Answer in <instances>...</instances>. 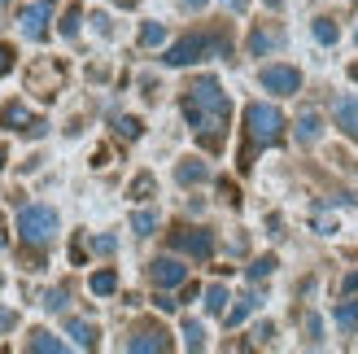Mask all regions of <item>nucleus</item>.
Here are the masks:
<instances>
[{
    "mask_svg": "<svg viewBox=\"0 0 358 354\" xmlns=\"http://www.w3.org/2000/svg\"><path fill=\"white\" fill-rule=\"evenodd\" d=\"M184 118L192 136L201 140L210 153L223 149V136H227V118H231V101L223 92V83L214 75H196L188 87H184Z\"/></svg>",
    "mask_w": 358,
    "mask_h": 354,
    "instance_id": "1",
    "label": "nucleus"
},
{
    "mask_svg": "<svg viewBox=\"0 0 358 354\" xmlns=\"http://www.w3.org/2000/svg\"><path fill=\"white\" fill-rule=\"evenodd\" d=\"M206 57H231V40L227 31H192L184 40H175L166 48V66H192V62H206Z\"/></svg>",
    "mask_w": 358,
    "mask_h": 354,
    "instance_id": "2",
    "label": "nucleus"
},
{
    "mask_svg": "<svg viewBox=\"0 0 358 354\" xmlns=\"http://www.w3.org/2000/svg\"><path fill=\"white\" fill-rule=\"evenodd\" d=\"M245 132H249V145H258V149L280 145L284 140V114L266 101H254V105H245Z\"/></svg>",
    "mask_w": 358,
    "mask_h": 354,
    "instance_id": "3",
    "label": "nucleus"
},
{
    "mask_svg": "<svg viewBox=\"0 0 358 354\" xmlns=\"http://www.w3.org/2000/svg\"><path fill=\"white\" fill-rule=\"evenodd\" d=\"M17 236H22V245H48L52 236H57V210L52 206H22L17 210Z\"/></svg>",
    "mask_w": 358,
    "mask_h": 354,
    "instance_id": "4",
    "label": "nucleus"
},
{
    "mask_svg": "<svg viewBox=\"0 0 358 354\" xmlns=\"http://www.w3.org/2000/svg\"><path fill=\"white\" fill-rule=\"evenodd\" d=\"M171 250L206 262L214 254V232H206V227H175V232H171Z\"/></svg>",
    "mask_w": 358,
    "mask_h": 354,
    "instance_id": "5",
    "label": "nucleus"
},
{
    "mask_svg": "<svg viewBox=\"0 0 358 354\" xmlns=\"http://www.w3.org/2000/svg\"><path fill=\"white\" fill-rule=\"evenodd\" d=\"M0 127H9V132H22V136H31V140H40L44 132H48V122L44 118H35L22 101H9L5 110H0Z\"/></svg>",
    "mask_w": 358,
    "mask_h": 354,
    "instance_id": "6",
    "label": "nucleus"
},
{
    "mask_svg": "<svg viewBox=\"0 0 358 354\" xmlns=\"http://www.w3.org/2000/svg\"><path fill=\"white\" fill-rule=\"evenodd\" d=\"M262 87L266 92H275V97H293V92H301V70H293V66H262Z\"/></svg>",
    "mask_w": 358,
    "mask_h": 354,
    "instance_id": "7",
    "label": "nucleus"
},
{
    "mask_svg": "<svg viewBox=\"0 0 358 354\" xmlns=\"http://www.w3.org/2000/svg\"><path fill=\"white\" fill-rule=\"evenodd\" d=\"M149 280H153L157 289H179L188 280V267L179 258H153L149 262Z\"/></svg>",
    "mask_w": 358,
    "mask_h": 354,
    "instance_id": "8",
    "label": "nucleus"
},
{
    "mask_svg": "<svg viewBox=\"0 0 358 354\" xmlns=\"http://www.w3.org/2000/svg\"><path fill=\"white\" fill-rule=\"evenodd\" d=\"M127 350L131 354H166L171 337H166V328H140L136 337H127Z\"/></svg>",
    "mask_w": 358,
    "mask_h": 354,
    "instance_id": "9",
    "label": "nucleus"
},
{
    "mask_svg": "<svg viewBox=\"0 0 358 354\" xmlns=\"http://www.w3.org/2000/svg\"><path fill=\"white\" fill-rule=\"evenodd\" d=\"M48 13H52V0H40V5H27L22 13H17V22H22V31L31 35V40H44L48 35Z\"/></svg>",
    "mask_w": 358,
    "mask_h": 354,
    "instance_id": "10",
    "label": "nucleus"
},
{
    "mask_svg": "<svg viewBox=\"0 0 358 354\" xmlns=\"http://www.w3.org/2000/svg\"><path fill=\"white\" fill-rule=\"evenodd\" d=\"M27 83H31V92H40V97H57V83H62V66L57 62H40L27 75Z\"/></svg>",
    "mask_w": 358,
    "mask_h": 354,
    "instance_id": "11",
    "label": "nucleus"
},
{
    "mask_svg": "<svg viewBox=\"0 0 358 354\" xmlns=\"http://www.w3.org/2000/svg\"><path fill=\"white\" fill-rule=\"evenodd\" d=\"M336 127L358 145V97H341V101H336Z\"/></svg>",
    "mask_w": 358,
    "mask_h": 354,
    "instance_id": "12",
    "label": "nucleus"
},
{
    "mask_svg": "<svg viewBox=\"0 0 358 354\" xmlns=\"http://www.w3.org/2000/svg\"><path fill=\"white\" fill-rule=\"evenodd\" d=\"M66 332L75 337V346H83V350H96V324H87V320H66Z\"/></svg>",
    "mask_w": 358,
    "mask_h": 354,
    "instance_id": "13",
    "label": "nucleus"
},
{
    "mask_svg": "<svg viewBox=\"0 0 358 354\" xmlns=\"http://www.w3.org/2000/svg\"><path fill=\"white\" fill-rule=\"evenodd\" d=\"M258 302H262L258 293H245V297H236V306H231V311H223V320H227V328H236L241 320H249V315L258 311Z\"/></svg>",
    "mask_w": 358,
    "mask_h": 354,
    "instance_id": "14",
    "label": "nucleus"
},
{
    "mask_svg": "<svg viewBox=\"0 0 358 354\" xmlns=\"http://www.w3.org/2000/svg\"><path fill=\"white\" fill-rule=\"evenodd\" d=\"M284 44V35L280 31H254V35H249V52H254V57H266V52H271V48H280Z\"/></svg>",
    "mask_w": 358,
    "mask_h": 354,
    "instance_id": "15",
    "label": "nucleus"
},
{
    "mask_svg": "<svg viewBox=\"0 0 358 354\" xmlns=\"http://www.w3.org/2000/svg\"><path fill=\"white\" fill-rule=\"evenodd\" d=\"M206 175H210V171H206L201 157H184V162L175 167V180H179V184H201Z\"/></svg>",
    "mask_w": 358,
    "mask_h": 354,
    "instance_id": "16",
    "label": "nucleus"
},
{
    "mask_svg": "<svg viewBox=\"0 0 358 354\" xmlns=\"http://www.w3.org/2000/svg\"><path fill=\"white\" fill-rule=\"evenodd\" d=\"M27 350H35V354H62L66 346L52 337L48 328H35V332H31V341H27Z\"/></svg>",
    "mask_w": 358,
    "mask_h": 354,
    "instance_id": "17",
    "label": "nucleus"
},
{
    "mask_svg": "<svg viewBox=\"0 0 358 354\" xmlns=\"http://www.w3.org/2000/svg\"><path fill=\"white\" fill-rule=\"evenodd\" d=\"M319 132H324V122H319V114H315V110H306V114L297 118V140H301V145H315Z\"/></svg>",
    "mask_w": 358,
    "mask_h": 354,
    "instance_id": "18",
    "label": "nucleus"
},
{
    "mask_svg": "<svg viewBox=\"0 0 358 354\" xmlns=\"http://www.w3.org/2000/svg\"><path fill=\"white\" fill-rule=\"evenodd\" d=\"M87 285H92V293H96V297H110V293H118V271H114V267L92 271V280H87Z\"/></svg>",
    "mask_w": 358,
    "mask_h": 354,
    "instance_id": "19",
    "label": "nucleus"
},
{
    "mask_svg": "<svg viewBox=\"0 0 358 354\" xmlns=\"http://www.w3.org/2000/svg\"><path fill=\"white\" fill-rule=\"evenodd\" d=\"M153 188H157V180H153L149 171H140L136 180H131V188H127V197H131V201H149V197H153Z\"/></svg>",
    "mask_w": 358,
    "mask_h": 354,
    "instance_id": "20",
    "label": "nucleus"
},
{
    "mask_svg": "<svg viewBox=\"0 0 358 354\" xmlns=\"http://www.w3.org/2000/svg\"><path fill=\"white\" fill-rule=\"evenodd\" d=\"M336 328L358 332V297H354V302H336Z\"/></svg>",
    "mask_w": 358,
    "mask_h": 354,
    "instance_id": "21",
    "label": "nucleus"
},
{
    "mask_svg": "<svg viewBox=\"0 0 358 354\" xmlns=\"http://www.w3.org/2000/svg\"><path fill=\"white\" fill-rule=\"evenodd\" d=\"M227 302H231V297H227L223 285H210V289H206V311H210V315H223Z\"/></svg>",
    "mask_w": 358,
    "mask_h": 354,
    "instance_id": "22",
    "label": "nucleus"
},
{
    "mask_svg": "<svg viewBox=\"0 0 358 354\" xmlns=\"http://www.w3.org/2000/svg\"><path fill=\"white\" fill-rule=\"evenodd\" d=\"M184 346L188 350H206V328L196 320H184Z\"/></svg>",
    "mask_w": 358,
    "mask_h": 354,
    "instance_id": "23",
    "label": "nucleus"
},
{
    "mask_svg": "<svg viewBox=\"0 0 358 354\" xmlns=\"http://www.w3.org/2000/svg\"><path fill=\"white\" fill-rule=\"evenodd\" d=\"M310 31H315V40H319V44H336V22H332V17H315Z\"/></svg>",
    "mask_w": 358,
    "mask_h": 354,
    "instance_id": "24",
    "label": "nucleus"
},
{
    "mask_svg": "<svg viewBox=\"0 0 358 354\" xmlns=\"http://www.w3.org/2000/svg\"><path fill=\"white\" fill-rule=\"evenodd\" d=\"M79 22H83V9H79V5H70L66 17H62V35H66V40H75V35H79Z\"/></svg>",
    "mask_w": 358,
    "mask_h": 354,
    "instance_id": "25",
    "label": "nucleus"
},
{
    "mask_svg": "<svg viewBox=\"0 0 358 354\" xmlns=\"http://www.w3.org/2000/svg\"><path fill=\"white\" fill-rule=\"evenodd\" d=\"M114 127H118V136H122V140H140V132H145V122H140V118H131V114H122V118L114 122Z\"/></svg>",
    "mask_w": 358,
    "mask_h": 354,
    "instance_id": "26",
    "label": "nucleus"
},
{
    "mask_svg": "<svg viewBox=\"0 0 358 354\" xmlns=\"http://www.w3.org/2000/svg\"><path fill=\"white\" fill-rule=\"evenodd\" d=\"M131 227H136V236H153V232H157V215H149V210H136Z\"/></svg>",
    "mask_w": 358,
    "mask_h": 354,
    "instance_id": "27",
    "label": "nucleus"
},
{
    "mask_svg": "<svg viewBox=\"0 0 358 354\" xmlns=\"http://www.w3.org/2000/svg\"><path fill=\"white\" fill-rule=\"evenodd\" d=\"M271 271H275V258H271V254H262V258L249 262V280H266Z\"/></svg>",
    "mask_w": 358,
    "mask_h": 354,
    "instance_id": "28",
    "label": "nucleus"
},
{
    "mask_svg": "<svg viewBox=\"0 0 358 354\" xmlns=\"http://www.w3.org/2000/svg\"><path fill=\"white\" fill-rule=\"evenodd\" d=\"M162 40H166V27H157V22H145V27H140V44H145V48L162 44Z\"/></svg>",
    "mask_w": 358,
    "mask_h": 354,
    "instance_id": "29",
    "label": "nucleus"
},
{
    "mask_svg": "<svg viewBox=\"0 0 358 354\" xmlns=\"http://www.w3.org/2000/svg\"><path fill=\"white\" fill-rule=\"evenodd\" d=\"M66 297H70L66 289H48L44 293V311H66Z\"/></svg>",
    "mask_w": 358,
    "mask_h": 354,
    "instance_id": "30",
    "label": "nucleus"
},
{
    "mask_svg": "<svg viewBox=\"0 0 358 354\" xmlns=\"http://www.w3.org/2000/svg\"><path fill=\"white\" fill-rule=\"evenodd\" d=\"M219 192H223V201H227L231 210H236V206H241V188H236V184H231V180H219Z\"/></svg>",
    "mask_w": 358,
    "mask_h": 354,
    "instance_id": "31",
    "label": "nucleus"
},
{
    "mask_svg": "<svg viewBox=\"0 0 358 354\" xmlns=\"http://www.w3.org/2000/svg\"><path fill=\"white\" fill-rule=\"evenodd\" d=\"M13 328H17V311L0 306V332H13Z\"/></svg>",
    "mask_w": 358,
    "mask_h": 354,
    "instance_id": "32",
    "label": "nucleus"
},
{
    "mask_svg": "<svg viewBox=\"0 0 358 354\" xmlns=\"http://www.w3.org/2000/svg\"><path fill=\"white\" fill-rule=\"evenodd\" d=\"M9 70H13V48H9V44H0V79H5Z\"/></svg>",
    "mask_w": 358,
    "mask_h": 354,
    "instance_id": "33",
    "label": "nucleus"
},
{
    "mask_svg": "<svg viewBox=\"0 0 358 354\" xmlns=\"http://www.w3.org/2000/svg\"><path fill=\"white\" fill-rule=\"evenodd\" d=\"M92 245H96V254H114V250H118V241H114V236H96Z\"/></svg>",
    "mask_w": 358,
    "mask_h": 354,
    "instance_id": "34",
    "label": "nucleus"
},
{
    "mask_svg": "<svg viewBox=\"0 0 358 354\" xmlns=\"http://www.w3.org/2000/svg\"><path fill=\"white\" fill-rule=\"evenodd\" d=\"M306 332H310V341H315V346H319V341H324V324H319V320H315V315H310V320H306Z\"/></svg>",
    "mask_w": 358,
    "mask_h": 354,
    "instance_id": "35",
    "label": "nucleus"
},
{
    "mask_svg": "<svg viewBox=\"0 0 358 354\" xmlns=\"http://www.w3.org/2000/svg\"><path fill=\"white\" fill-rule=\"evenodd\" d=\"M350 293H358V271H350V276L341 280V297H350Z\"/></svg>",
    "mask_w": 358,
    "mask_h": 354,
    "instance_id": "36",
    "label": "nucleus"
},
{
    "mask_svg": "<svg viewBox=\"0 0 358 354\" xmlns=\"http://www.w3.org/2000/svg\"><path fill=\"white\" fill-rule=\"evenodd\" d=\"M153 306H157V311H166V315H171V311H175L179 302H175V297H166V293H157V297H153Z\"/></svg>",
    "mask_w": 358,
    "mask_h": 354,
    "instance_id": "37",
    "label": "nucleus"
},
{
    "mask_svg": "<svg viewBox=\"0 0 358 354\" xmlns=\"http://www.w3.org/2000/svg\"><path fill=\"white\" fill-rule=\"evenodd\" d=\"M271 337H275V328H271V324H258V328H254V341H262V346H266Z\"/></svg>",
    "mask_w": 358,
    "mask_h": 354,
    "instance_id": "38",
    "label": "nucleus"
},
{
    "mask_svg": "<svg viewBox=\"0 0 358 354\" xmlns=\"http://www.w3.org/2000/svg\"><path fill=\"white\" fill-rule=\"evenodd\" d=\"M223 5H227L231 13H245V5H249V0H223Z\"/></svg>",
    "mask_w": 358,
    "mask_h": 354,
    "instance_id": "39",
    "label": "nucleus"
},
{
    "mask_svg": "<svg viewBox=\"0 0 358 354\" xmlns=\"http://www.w3.org/2000/svg\"><path fill=\"white\" fill-rule=\"evenodd\" d=\"M184 5H188V9H201V5H206V0H184Z\"/></svg>",
    "mask_w": 358,
    "mask_h": 354,
    "instance_id": "40",
    "label": "nucleus"
},
{
    "mask_svg": "<svg viewBox=\"0 0 358 354\" xmlns=\"http://www.w3.org/2000/svg\"><path fill=\"white\" fill-rule=\"evenodd\" d=\"M0 167H5V145H0Z\"/></svg>",
    "mask_w": 358,
    "mask_h": 354,
    "instance_id": "41",
    "label": "nucleus"
},
{
    "mask_svg": "<svg viewBox=\"0 0 358 354\" xmlns=\"http://www.w3.org/2000/svg\"><path fill=\"white\" fill-rule=\"evenodd\" d=\"M354 40H358V31H354Z\"/></svg>",
    "mask_w": 358,
    "mask_h": 354,
    "instance_id": "42",
    "label": "nucleus"
},
{
    "mask_svg": "<svg viewBox=\"0 0 358 354\" xmlns=\"http://www.w3.org/2000/svg\"><path fill=\"white\" fill-rule=\"evenodd\" d=\"M0 5H5V0H0Z\"/></svg>",
    "mask_w": 358,
    "mask_h": 354,
    "instance_id": "43",
    "label": "nucleus"
}]
</instances>
